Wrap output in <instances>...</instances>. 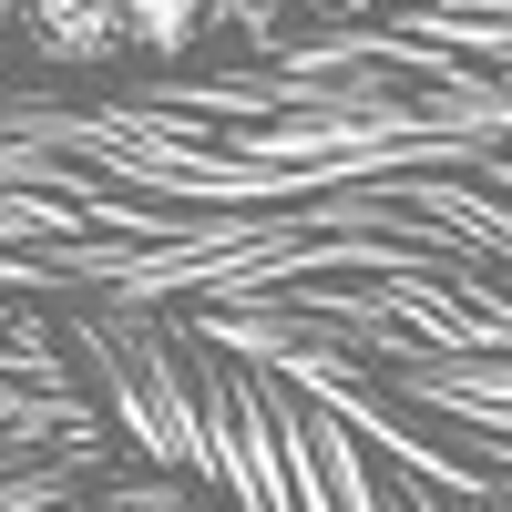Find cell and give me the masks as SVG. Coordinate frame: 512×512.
I'll return each instance as SVG.
<instances>
[{
	"label": "cell",
	"instance_id": "3",
	"mask_svg": "<svg viewBox=\"0 0 512 512\" xmlns=\"http://www.w3.org/2000/svg\"><path fill=\"white\" fill-rule=\"evenodd\" d=\"M11 11H21V0H0V21H11Z\"/></svg>",
	"mask_w": 512,
	"mask_h": 512
},
{
	"label": "cell",
	"instance_id": "2",
	"mask_svg": "<svg viewBox=\"0 0 512 512\" xmlns=\"http://www.w3.org/2000/svg\"><path fill=\"white\" fill-rule=\"evenodd\" d=\"M113 21H123L134 52H185L195 21H205V0H113Z\"/></svg>",
	"mask_w": 512,
	"mask_h": 512
},
{
	"label": "cell",
	"instance_id": "1",
	"mask_svg": "<svg viewBox=\"0 0 512 512\" xmlns=\"http://www.w3.org/2000/svg\"><path fill=\"white\" fill-rule=\"evenodd\" d=\"M21 21H31V41H41L52 62H103L113 41H123L113 0H21Z\"/></svg>",
	"mask_w": 512,
	"mask_h": 512
}]
</instances>
